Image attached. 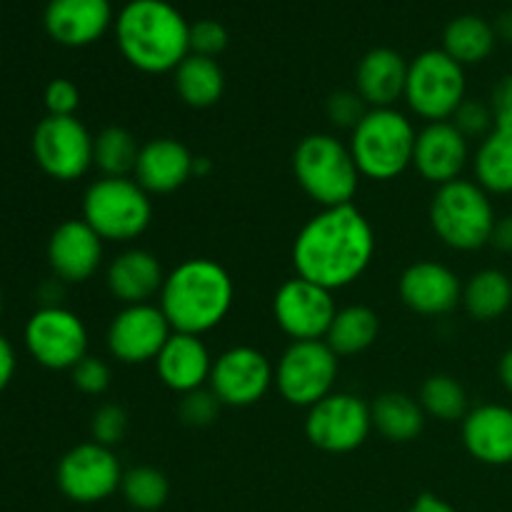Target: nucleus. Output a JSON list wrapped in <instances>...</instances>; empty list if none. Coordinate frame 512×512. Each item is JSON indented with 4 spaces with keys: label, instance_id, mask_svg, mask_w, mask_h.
Masks as SVG:
<instances>
[{
    "label": "nucleus",
    "instance_id": "37",
    "mask_svg": "<svg viewBox=\"0 0 512 512\" xmlns=\"http://www.w3.org/2000/svg\"><path fill=\"white\" fill-rule=\"evenodd\" d=\"M450 123H453L468 140L470 138L483 140L485 135L493 133L495 128V118H493V110H490V103H480V100H468V98L460 103V108L455 110Z\"/></svg>",
    "mask_w": 512,
    "mask_h": 512
},
{
    "label": "nucleus",
    "instance_id": "2",
    "mask_svg": "<svg viewBox=\"0 0 512 512\" xmlns=\"http://www.w3.org/2000/svg\"><path fill=\"white\" fill-rule=\"evenodd\" d=\"M158 298L173 333L205 335L228 318L235 283L218 260L188 258L165 275Z\"/></svg>",
    "mask_w": 512,
    "mask_h": 512
},
{
    "label": "nucleus",
    "instance_id": "13",
    "mask_svg": "<svg viewBox=\"0 0 512 512\" xmlns=\"http://www.w3.org/2000/svg\"><path fill=\"white\" fill-rule=\"evenodd\" d=\"M58 490L80 505L103 503L115 495L123 483V468L113 448L98 443H80L60 458L55 470Z\"/></svg>",
    "mask_w": 512,
    "mask_h": 512
},
{
    "label": "nucleus",
    "instance_id": "31",
    "mask_svg": "<svg viewBox=\"0 0 512 512\" xmlns=\"http://www.w3.org/2000/svg\"><path fill=\"white\" fill-rule=\"evenodd\" d=\"M498 35H495L493 23H488L480 15H458L445 25L443 50L460 65L483 63L493 53Z\"/></svg>",
    "mask_w": 512,
    "mask_h": 512
},
{
    "label": "nucleus",
    "instance_id": "40",
    "mask_svg": "<svg viewBox=\"0 0 512 512\" xmlns=\"http://www.w3.org/2000/svg\"><path fill=\"white\" fill-rule=\"evenodd\" d=\"M368 110L370 108L365 105V100L355 90H340V93H333L328 98V118L338 128L353 130L365 118Z\"/></svg>",
    "mask_w": 512,
    "mask_h": 512
},
{
    "label": "nucleus",
    "instance_id": "6",
    "mask_svg": "<svg viewBox=\"0 0 512 512\" xmlns=\"http://www.w3.org/2000/svg\"><path fill=\"white\" fill-rule=\"evenodd\" d=\"M428 215L440 243L460 253H473L490 245L498 220L490 193H485L475 180L465 178L440 185L430 200Z\"/></svg>",
    "mask_w": 512,
    "mask_h": 512
},
{
    "label": "nucleus",
    "instance_id": "27",
    "mask_svg": "<svg viewBox=\"0 0 512 512\" xmlns=\"http://www.w3.org/2000/svg\"><path fill=\"white\" fill-rule=\"evenodd\" d=\"M173 83L178 98L190 108H210L225 93V73L215 58L190 53L178 68L173 70Z\"/></svg>",
    "mask_w": 512,
    "mask_h": 512
},
{
    "label": "nucleus",
    "instance_id": "17",
    "mask_svg": "<svg viewBox=\"0 0 512 512\" xmlns=\"http://www.w3.org/2000/svg\"><path fill=\"white\" fill-rule=\"evenodd\" d=\"M398 293L405 308L423 318L448 315L463 303V283L438 260H418L408 265L398 280Z\"/></svg>",
    "mask_w": 512,
    "mask_h": 512
},
{
    "label": "nucleus",
    "instance_id": "21",
    "mask_svg": "<svg viewBox=\"0 0 512 512\" xmlns=\"http://www.w3.org/2000/svg\"><path fill=\"white\" fill-rule=\"evenodd\" d=\"M113 23L110 0H50L43 25L50 38L68 48H83L103 38Z\"/></svg>",
    "mask_w": 512,
    "mask_h": 512
},
{
    "label": "nucleus",
    "instance_id": "18",
    "mask_svg": "<svg viewBox=\"0 0 512 512\" xmlns=\"http://www.w3.org/2000/svg\"><path fill=\"white\" fill-rule=\"evenodd\" d=\"M105 240L85 223L73 218L60 223L48 240V263L63 283H85L103 263Z\"/></svg>",
    "mask_w": 512,
    "mask_h": 512
},
{
    "label": "nucleus",
    "instance_id": "45",
    "mask_svg": "<svg viewBox=\"0 0 512 512\" xmlns=\"http://www.w3.org/2000/svg\"><path fill=\"white\" fill-rule=\"evenodd\" d=\"M408 512H458V510H455L448 500L438 498V495L423 493L413 500V505H410Z\"/></svg>",
    "mask_w": 512,
    "mask_h": 512
},
{
    "label": "nucleus",
    "instance_id": "14",
    "mask_svg": "<svg viewBox=\"0 0 512 512\" xmlns=\"http://www.w3.org/2000/svg\"><path fill=\"white\" fill-rule=\"evenodd\" d=\"M335 313H338V305H335L333 293L300 275L285 280L273 295L275 323L293 343L325 340Z\"/></svg>",
    "mask_w": 512,
    "mask_h": 512
},
{
    "label": "nucleus",
    "instance_id": "4",
    "mask_svg": "<svg viewBox=\"0 0 512 512\" xmlns=\"http://www.w3.org/2000/svg\"><path fill=\"white\" fill-rule=\"evenodd\" d=\"M415 138L413 123L400 110L370 108L353 128L348 148L363 178L388 183L413 165Z\"/></svg>",
    "mask_w": 512,
    "mask_h": 512
},
{
    "label": "nucleus",
    "instance_id": "3",
    "mask_svg": "<svg viewBox=\"0 0 512 512\" xmlns=\"http://www.w3.org/2000/svg\"><path fill=\"white\" fill-rule=\"evenodd\" d=\"M115 38L143 73H173L190 55V23L168 0H130L115 20Z\"/></svg>",
    "mask_w": 512,
    "mask_h": 512
},
{
    "label": "nucleus",
    "instance_id": "7",
    "mask_svg": "<svg viewBox=\"0 0 512 512\" xmlns=\"http://www.w3.org/2000/svg\"><path fill=\"white\" fill-rule=\"evenodd\" d=\"M83 220L105 243H130L150 228L153 200L135 178H98L83 195Z\"/></svg>",
    "mask_w": 512,
    "mask_h": 512
},
{
    "label": "nucleus",
    "instance_id": "16",
    "mask_svg": "<svg viewBox=\"0 0 512 512\" xmlns=\"http://www.w3.org/2000/svg\"><path fill=\"white\" fill-rule=\"evenodd\" d=\"M170 335H173V328L160 305H123V310L110 320L105 343H108V353L118 363L143 365L158 358Z\"/></svg>",
    "mask_w": 512,
    "mask_h": 512
},
{
    "label": "nucleus",
    "instance_id": "23",
    "mask_svg": "<svg viewBox=\"0 0 512 512\" xmlns=\"http://www.w3.org/2000/svg\"><path fill=\"white\" fill-rule=\"evenodd\" d=\"M160 383L178 395H188L208 385L213 355L200 335L173 333L155 358Z\"/></svg>",
    "mask_w": 512,
    "mask_h": 512
},
{
    "label": "nucleus",
    "instance_id": "34",
    "mask_svg": "<svg viewBox=\"0 0 512 512\" xmlns=\"http://www.w3.org/2000/svg\"><path fill=\"white\" fill-rule=\"evenodd\" d=\"M120 493H123L125 503L130 508L140 512H153L160 510L168 503L170 483L165 473L150 465H138L123 473V483H120Z\"/></svg>",
    "mask_w": 512,
    "mask_h": 512
},
{
    "label": "nucleus",
    "instance_id": "1",
    "mask_svg": "<svg viewBox=\"0 0 512 512\" xmlns=\"http://www.w3.org/2000/svg\"><path fill=\"white\" fill-rule=\"evenodd\" d=\"M373 255V225L353 203L315 213L293 243L295 273L330 293L363 278Z\"/></svg>",
    "mask_w": 512,
    "mask_h": 512
},
{
    "label": "nucleus",
    "instance_id": "46",
    "mask_svg": "<svg viewBox=\"0 0 512 512\" xmlns=\"http://www.w3.org/2000/svg\"><path fill=\"white\" fill-rule=\"evenodd\" d=\"M498 378L500 383H503V388L512 395V348H508L503 355H500Z\"/></svg>",
    "mask_w": 512,
    "mask_h": 512
},
{
    "label": "nucleus",
    "instance_id": "22",
    "mask_svg": "<svg viewBox=\"0 0 512 512\" xmlns=\"http://www.w3.org/2000/svg\"><path fill=\"white\" fill-rule=\"evenodd\" d=\"M463 445L470 458L490 468L512 465V408L485 403L463 418Z\"/></svg>",
    "mask_w": 512,
    "mask_h": 512
},
{
    "label": "nucleus",
    "instance_id": "10",
    "mask_svg": "<svg viewBox=\"0 0 512 512\" xmlns=\"http://www.w3.org/2000/svg\"><path fill=\"white\" fill-rule=\"evenodd\" d=\"M373 430L370 405L353 393H330L305 415V438L330 455H345L365 445Z\"/></svg>",
    "mask_w": 512,
    "mask_h": 512
},
{
    "label": "nucleus",
    "instance_id": "47",
    "mask_svg": "<svg viewBox=\"0 0 512 512\" xmlns=\"http://www.w3.org/2000/svg\"><path fill=\"white\" fill-rule=\"evenodd\" d=\"M493 28H495V35H498L500 40L512 43V8L503 10V13L498 15V20L493 23Z\"/></svg>",
    "mask_w": 512,
    "mask_h": 512
},
{
    "label": "nucleus",
    "instance_id": "12",
    "mask_svg": "<svg viewBox=\"0 0 512 512\" xmlns=\"http://www.w3.org/2000/svg\"><path fill=\"white\" fill-rule=\"evenodd\" d=\"M25 348L48 370H73L88 355V328L73 310L43 305L25 325Z\"/></svg>",
    "mask_w": 512,
    "mask_h": 512
},
{
    "label": "nucleus",
    "instance_id": "42",
    "mask_svg": "<svg viewBox=\"0 0 512 512\" xmlns=\"http://www.w3.org/2000/svg\"><path fill=\"white\" fill-rule=\"evenodd\" d=\"M490 110H493L495 128H512V73L495 83Z\"/></svg>",
    "mask_w": 512,
    "mask_h": 512
},
{
    "label": "nucleus",
    "instance_id": "43",
    "mask_svg": "<svg viewBox=\"0 0 512 512\" xmlns=\"http://www.w3.org/2000/svg\"><path fill=\"white\" fill-rule=\"evenodd\" d=\"M490 245H493L498 253L512 255V213L503 215V218L495 220L493 238H490Z\"/></svg>",
    "mask_w": 512,
    "mask_h": 512
},
{
    "label": "nucleus",
    "instance_id": "24",
    "mask_svg": "<svg viewBox=\"0 0 512 512\" xmlns=\"http://www.w3.org/2000/svg\"><path fill=\"white\" fill-rule=\"evenodd\" d=\"M163 283V265L150 250L143 248H128L115 255L105 273L108 293L123 305L150 303L155 295H160Z\"/></svg>",
    "mask_w": 512,
    "mask_h": 512
},
{
    "label": "nucleus",
    "instance_id": "15",
    "mask_svg": "<svg viewBox=\"0 0 512 512\" xmlns=\"http://www.w3.org/2000/svg\"><path fill=\"white\" fill-rule=\"evenodd\" d=\"M275 383V368L268 355L250 345H235L213 360L208 388L228 408H248L265 398Z\"/></svg>",
    "mask_w": 512,
    "mask_h": 512
},
{
    "label": "nucleus",
    "instance_id": "30",
    "mask_svg": "<svg viewBox=\"0 0 512 512\" xmlns=\"http://www.w3.org/2000/svg\"><path fill=\"white\" fill-rule=\"evenodd\" d=\"M380 318L368 305H348L335 313L325 343L338 358L365 353L378 340Z\"/></svg>",
    "mask_w": 512,
    "mask_h": 512
},
{
    "label": "nucleus",
    "instance_id": "11",
    "mask_svg": "<svg viewBox=\"0 0 512 512\" xmlns=\"http://www.w3.org/2000/svg\"><path fill=\"white\" fill-rule=\"evenodd\" d=\"M95 135L75 115H48L33 133V155L45 175L73 183L93 168Z\"/></svg>",
    "mask_w": 512,
    "mask_h": 512
},
{
    "label": "nucleus",
    "instance_id": "9",
    "mask_svg": "<svg viewBox=\"0 0 512 512\" xmlns=\"http://www.w3.org/2000/svg\"><path fill=\"white\" fill-rule=\"evenodd\" d=\"M338 355L325 340H298L285 348L275 365V385L285 403L295 408H313L335 393Z\"/></svg>",
    "mask_w": 512,
    "mask_h": 512
},
{
    "label": "nucleus",
    "instance_id": "33",
    "mask_svg": "<svg viewBox=\"0 0 512 512\" xmlns=\"http://www.w3.org/2000/svg\"><path fill=\"white\" fill-rule=\"evenodd\" d=\"M420 405L428 418L440 423H463L468 415V393L453 375H430L420 388Z\"/></svg>",
    "mask_w": 512,
    "mask_h": 512
},
{
    "label": "nucleus",
    "instance_id": "19",
    "mask_svg": "<svg viewBox=\"0 0 512 512\" xmlns=\"http://www.w3.org/2000/svg\"><path fill=\"white\" fill-rule=\"evenodd\" d=\"M470 158V140L450 120L428 123L415 138L413 168L433 185L453 183L463 175Z\"/></svg>",
    "mask_w": 512,
    "mask_h": 512
},
{
    "label": "nucleus",
    "instance_id": "28",
    "mask_svg": "<svg viewBox=\"0 0 512 512\" xmlns=\"http://www.w3.org/2000/svg\"><path fill=\"white\" fill-rule=\"evenodd\" d=\"M463 308L478 323L500 320L512 308V280L505 270L483 268L463 285Z\"/></svg>",
    "mask_w": 512,
    "mask_h": 512
},
{
    "label": "nucleus",
    "instance_id": "41",
    "mask_svg": "<svg viewBox=\"0 0 512 512\" xmlns=\"http://www.w3.org/2000/svg\"><path fill=\"white\" fill-rule=\"evenodd\" d=\"M45 110L48 115H75L80 105V90L73 80L68 78H55L50 80L48 88H45Z\"/></svg>",
    "mask_w": 512,
    "mask_h": 512
},
{
    "label": "nucleus",
    "instance_id": "44",
    "mask_svg": "<svg viewBox=\"0 0 512 512\" xmlns=\"http://www.w3.org/2000/svg\"><path fill=\"white\" fill-rule=\"evenodd\" d=\"M15 375V350L8 343V338L0 335V393L10 385Z\"/></svg>",
    "mask_w": 512,
    "mask_h": 512
},
{
    "label": "nucleus",
    "instance_id": "48",
    "mask_svg": "<svg viewBox=\"0 0 512 512\" xmlns=\"http://www.w3.org/2000/svg\"><path fill=\"white\" fill-rule=\"evenodd\" d=\"M0 313H3V295H0Z\"/></svg>",
    "mask_w": 512,
    "mask_h": 512
},
{
    "label": "nucleus",
    "instance_id": "38",
    "mask_svg": "<svg viewBox=\"0 0 512 512\" xmlns=\"http://www.w3.org/2000/svg\"><path fill=\"white\" fill-rule=\"evenodd\" d=\"M70 380H73L75 388L85 395H103L105 390L110 388V380H113V373H110L108 363L95 355H85L73 370H70Z\"/></svg>",
    "mask_w": 512,
    "mask_h": 512
},
{
    "label": "nucleus",
    "instance_id": "25",
    "mask_svg": "<svg viewBox=\"0 0 512 512\" xmlns=\"http://www.w3.org/2000/svg\"><path fill=\"white\" fill-rule=\"evenodd\" d=\"M408 65L393 48L368 50L355 68V93L368 108H393L400 98H405Z\"/></svg>",
    "mask_w": 512,
    "mask_h": 512
},
{
    "label": "nucleus",
    "instance_id": "35",
    "mask_svg": "<svg viewBox=\"0 0 512 512\" xmlns=\"http://www.w3.org/2000/svg\"><path fill=\"white\" fill-rule=\"evenodd\" d=\"M90 435H93V443L105 445V448H115L118 443H123L125 435H128V413H125V408L115 403L100 405L93 418H90Z\"/></svg>",
    "mask_w": 512,
    "mask_h": 512
},
{
    "label": "nucleus",
    "instance_id": "39",
    "mask_svg": "<svg viewBox=\"0 0 512 512\" xmlns=\"http://www.w3.org/2000/svg\"><path fill=\"white\" fill-rule=\"evenodd\" d=\"M228 48V30L218 20H198L190 25V53L215 58Z\"/></svg>",
    "mask_w": 512,
    "mask_h": 512
},
{
    "label": "nucleus",
    "instance_id": "26",
    "mask_svg": "<svg viewBox=\"0 0 512 512\" xmlns=\"http://www.w3.org/2000/svg\"><path fill=\"white\" fill-rule=\"evenodd\" d=\"M370 415H373V430H378L390 443H413L415 438H420L428 420L420 400L400 390L378 395L370 405Z\"/></svg>",
    "mask_w": 512,
    "mask_h": 512
},
{
    "label": "nucleus",
    "instance_id": "8",
    "mask_svg": "<svg viewBox=\"0 0 512 512\" xmlns=\"http://www.w3.org/2000/svg\"><path fill=\"white\" fill-rule=\"evenodd\" d=\"M465 68L445 50H425L408 65L405 100L425 123H443L465 100Z\"/></svg>",
    "mask_w": 512,
    "mask_h": 512
},
{
    "label": "nucleus",
    "instance_id": "32",
    "mask_svg": "<svg viewBox=\"0 0 512 512\" xmlns=\"http://www.w3.org/2000/svg\"><path fill=\"white\" fill-rule=\"evenodd\" d=\"M143 145L123 125H108L95 135L93 165L103 178H128L135 173V163Z\"/></svg>",
    "mask_w": 512,
    "mask_h": 512
},
{
    "label": "nucleus",
    "instance_id": "5",
    "mask_svg": "<svg viewBox=\"0 0 512 512\" xmlns=\"http://www.w3.org/2000/svg\"><path fill=\"white\" fill-rule=\"evenodd\" d=\"M293 173L303 193L320 208L353 203L360 185V170L353 153L335 135H305L293 153Z\"/></svg>",
    "mask_w": 512,
    "mask_h": 512
},
{
    "label": "nucleus",
    "instance_id": "36",
    "mask_svg": "<svg viewBox=\"0 0 512 512\" xmlns=\"http://www.w3.org/2000/svg\"><path fill=\"white\" fill-rule=\"evenodd\" d=\"M220 408H223V403L218 400V395L210 388H200L188 395H180L178 415L190 428H208L218 420Z\"/></svg>",
    "mask_w": 512,
    "mask_h": 512
},
{
    "label": "nucleus",
    "instance_id": "20",
    "mask_svg": "<svg viewBox=\"0 0 512 512\" xmlns=\"http://www.w3.org/2000/svg\"><path fill=\"white\" fill-rule=\"evenodd\" d=\"M195 175V155L175 138H153L143 143L135 163V183L148 195H168L183 188Z\"/></svg>",
    "mask_w": 512,
    "mask_h": 512
},
{
    "label": "nucleus",
    "instance_id": "29",
    "mask_svg": "<svg viewBox=\"0 0 512 512\" xmlns=\"http://www.w3.org/2000/svg\"><path fill=\"white\" fill-rule=\"evenodd\" d=\"M475 183L490 195H512V128H493L473 158Z\"/></svg>",
    "mask_w": 512,
    "mask_h": 512
}]
</instances>
